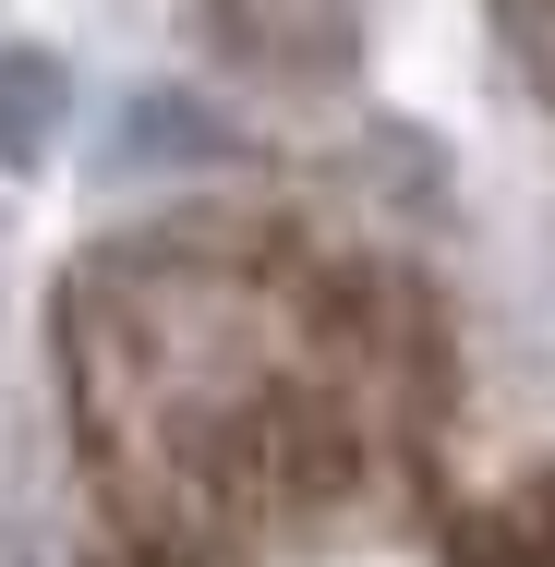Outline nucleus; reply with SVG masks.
Segmentation results:
<instances>
[{
  "instance_id": "3",
  "label": "nucleus",
  "mask_w": 555,
  "mask_h": 567,
  "mask_svg": "<svg viewBox=\"0 0 555 567\" xmlns=\"http://www.w3.org/2000/svg\"><path fill=\"white\" fill-rule=\"evenodd\" d=\"M495 12H507V37H520V61H532V73L555 85V0H495Z\"/></svg>"
},
{
  "instance_id": "2",
  "label": "nucleus",
  "mask_w": 555,
  "mask_h": 567,
  "mask_svg": "<svg viewBox=\"0 0 555 567\" xmlns=\"http://www.w3.org/2000/svg\"><path fill=\"white\" fill-rule=\"evenodd\" d=\"M446 567H555V483H520V495L471 507V532H459Z\"/></svg>"
},
{
  "instance_id": "1",
  "label": "nucleus",
  "mask_w": 555,
  "mask_h": 567,
  "mask_svg": "<svg viewBox=\"0 0 555 567\" xmlns=\"http://www.w3.org/2000/svg\"><path fill=\"white\" fill-rule=\"evenodd\" d=\"M73 423L145 567H229L411 483L435 339L338 254L169 229L73 290Z\"/></svg>"
}]
</instances>
